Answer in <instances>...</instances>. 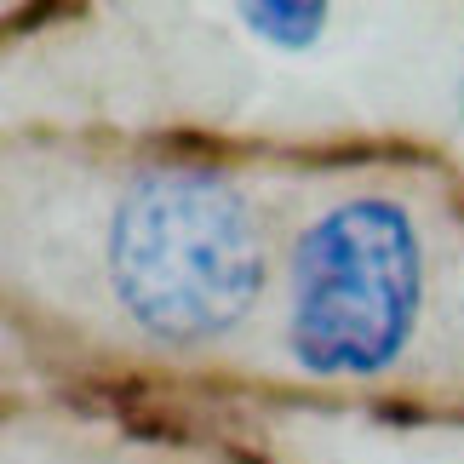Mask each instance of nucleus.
Instances as JSON below:
<instances>
[{
	"label": "nucleus",
	"mask_w": 464,
	"mask_h": 464,
	"mask_svg": "<svg viewBox=\"0 0 464 464\" xmlns=\"http://www.w3.org/2000/svg\"><path fill=\"white\" fill-rule=\"evenodd\" d=\"M110 287L160 344L224 338L264 287L246 195L212 167H150L110 218Z\"/></svg>",
	"instance_id": "1"
},
{
	"label": "nucleus",
	"mask_w": 464,
	"mask_h": 464,
	"mask_svg": "<svg viewBox=\"0 0 464 464\" xmlns=\"http://www.w3.org/2000/svg\"><path fill=\"white\" fill-rule=\"evenodd\" d=\"M424 246L401 201L355 195L327 207L293 246L287 344L315 379H372L419 327Z\"/></svg>",
	"instance_id": "2"
},
{
	"label": "nucleus",
	"mask_w": 464,
	"mask_h": 464,
	"mask_svg": "<svg viewBox=\"0 0 464 464\" xmlns=\"http://www.w3.org/2000/svg\"><path fill=\"white\" fill-rule=\"evenodd\" d=\"M241 17H246V29L253 34H264V41H276V46H287V52H298V46H310L321 29H327V6L321 0H258V6H241Z\"/></svg>",
	"instance_id": "3"
},
{
	"label": "nucleus",
	"mask_w": 464,
	"mask_h": 464,
	"mask_svg": "<svg viewBox=\"0 0 464 464\" xmlns=\"http://www.w3.org/2000/svg\"><path fill=\"white\" fill-rule=\"evenodd\" d=\"M459 110H464V86H459Z\"/></svg>",
	"instance_id": "4"
}]
</instances>
